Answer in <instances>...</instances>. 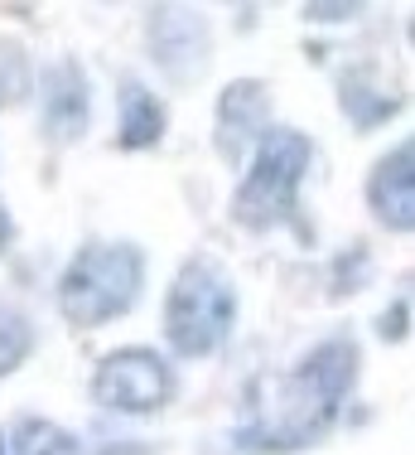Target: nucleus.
<instances>
[{"label":"nucleus","instance_id":"a211bd4d","mask_svg":"<svg viewBox=\"0 0 415 455\" xmlns=\"http://www.w3.org/2000/svg\"><path fill=\"white\" fill-rule=\"evenodd\" d=\"M0 455H10V451H5V436H0Z\"/></svg>","mask_w":415,"mask_h":455},{"label":"nucleus","instance_id":"9b49d317","mask_svg":"<svg viewBox=\"0 0 415 455\" xmlns=\"http://www.w3.org/2000/svg\"><path fill=\"white\" fill-rule=\"evenodd\" d=\"M338 92H343V112L353 116V122L363 126V132H367V126H381L387 116H396V107H401L391 92H377V88H367V83H357L353 73L343 78V88H338Z\"/></svg>","mask_w":415,"mask_h":455},{"label":"nucleus","instance_id":"423d86ee","mask_svg":"<svg viewBox=\"0 0 415 455\" xmlns=\"http://www.w3.org/2000/svg\"><path fill=\"white\" fill-rule=\"evenodd\" d=\"M150 49H155L160 68L174 73L179 83L199 78V68L208 63V25L199 10L165 5L150 15Z\"/></svg>","mask_w":415,"mask_h":455},{"label":"nucleus","instance_id":"0eeeda50","mask_svg":"<svg viewBox=\"0 0 415 455\" xmlns=\"http://www.w3.org/2000/svg\"><path fill=\"white\" fill-rule=\"evenodd\" d=\"M92 122V88H87L82 63L73 59H53L43 73V132L53 140H78Z\"/></svg>","mask_w":415,"mask_h":455},{"label":"nucleus","instance_id":"2eb2a0df","mask_svg":"<svg viewBox=\"0 0 415 455\" xmlns=\"http://www.w3.org/2000/svg\"><path fill=\"white\" fill-rule=\"evenodd\" d=\"M401 315H406V306H391L387 310V320H381V334H387V339H396V334H401Z\"/></svg>","mask_w":415,"mask_h":455},{"label":"nucleus","instance_id":"4468645a","mask_svg":"<svg viewBox=\"0 0 415 455\" xmlns=\"http://www.w3.org/2000/svg\"><path fill=\"white\" fill-rule=\"evenodd\" d=\"M29 92V59L25 49L0 44V102H20Z\"/></svg>","mask_w":415,"mask_h":455},{"label":"nucleus","instance_id":"dca6fc26","mask_svg":"<svg viewBox=\"0 0 415 455\" xmlns=\"http://www.w3.org/2000/svg\"><path fill=\"white\" fill-rule=\"evenodd\" d=\"M10 237H15V228H10V213L0 209V252H5V247H10Z\"/></svg>","mask_w":415,"mask_h":455},{"label":"nucleus","instance_id":"f03ea898","mask_svg":"<svg viewBox=\"0 0 415 455\" xmlns=\"http://www.w3.org/2000/svg\"><path fill=\"white\" fill-rule=\"evenodd\" d=\"M145 286V257L130 243H87L59 276V310L73 324L126 315Z\"/></svg>","mask_w":415,"mask_h":455},{"label":"nucleus","instance_id":"6e6552de","mask_svg":"<svg viewBox=\"0 0 415 455\" xmlns=\"http://www.w3.org/2000/svg\"><path fill=\"white\" fill-rule=\"evenodd\" d=\"M367 204L391 233H411L415 228V146L401 140L377 160L372 180H367Z\"/></svg>","mask_w":415,"mask_h":455},{"label":"nucleus","instance_id":"ddd939ff","mask_svg":"<svg viewBox=\"0 0 415 455\" xmlns=\"http://www.w3.org/2000/svg\"><path fill=\"white\" fill-rule=\"evenodd\" d=\"M29 349H35V330H29V320L0 310V378L15 373V368L29 359Z\"/></svg>","mask_w":415,"mask_h":455},{"label":"nucleus","instance_id":"7ed1b4c3","mask_svg":"<svg viewBox=\"0 0 415 455\" xmlns=\"http://www.w3.org/2000/svg\"><path fill=\"white\" fill-rule=\"evenodd\" d=\"M237 320V291L227 272L208 257H193L169 286L165 300V334L184 359H203L232 334Z\"/></svg>","mask_w":415,"mask_h":455},{"label":"nucleus","instance_id":"9d476101","mask_svg":"<svg viewBox=\"0 0 415 455\" xmlns=\"http://www.w3.org/2000/svg\"><path fill=\"white\" fill-rule=\"evenodd\" d=\"M116 112H121V146L126 150H145L165 136V107H160V97L150 88H140V83L126 78L116 88Z\"/></svg>","mask_w":415,"mask_h":455},{"label":"nucleus","instance_id":"20e7f679","mask_svg":"<svg viewBox=\"0 0 415 455\" xmlns=\"http://www.w3.org/2000/svg\"><path fill=\"white\" fill-rule=\"evenodd\" d=\"M309 136L304 132H290V126H270L266 136L256 140V156H251V170L237 189V219L247 228H270L280 223L286 213L294 209L300 199V184H304V170H309Z\"/></svg>","mask_w":415,"mask_h":455},{"label":"nucleus","instance_id":"f257e3e1","mask_svg":"<svg viewBox=\"0 0 415 455\" xmlns=\"http://www.w3.org/2000/svg\"><path fill=\"white\" fill-rule=\"evenodd\" d=\"M357 383V344L353 339H324L304 354V363L294 368L280 387V407L266 421L237 431L242 451H300L314 446L324 431L338 421L348 393Z\"/></svg>","mask_w":415,"mask_h":455},{"label":"nucleus","instance_id":"f8f14e48","mask_svg":"<svg viewBox=\"0 0 415 455\" xmlns=\"http://www.w3.org/2000/svg\"><path fill=\"white\" fill-rule=\"evenodd\" d=\"M15 455H78V436L53 421H20L15 431Z\"/></svg>","mask_w":415,"mask_h":455},{"label":"nucleus","instance_id":"1a4fd4ad","mask_svg":"<svg viewBox=\"0 0 415 455\" xmlns=\"http://www.w3.org/2000/svg\"><path fill=\"white\" fill-rule=\"evenodd\" d=\"M266 112H270V92L251 78L232 83L217 97V146H223L227 160H242L256 146V132L266 126Z\"/></svg>","mask_w":415,"mask_h":455},{"label":"nucleus","instance_id":"39448f33","mask_svg":"<svg viewBox=\"0 0 415 455\" xmlns=\"http://www.w3.org/2000/svg\"><path fill=\"white\" fill-rule=\"evenodd\" d=\"M169 393H174V373L155 349H116L92 373V397L112 411H126V417L165 407Z\"/></svg>","mask_w":415,"mask_h":455},{"label":"nucleus","instance_id":"f3484780","mask_svg":"<svg viewBox=\"0 0 415 455\" xmlns=\"http://www.w3.org/2000/svg\"><path fill=\"white\" fill-rule=\"evenodd\" d=\"M102 455H150L145 446H106Z\"/></svg>","mask_w":415,"mask_h":455}]
</instances>
